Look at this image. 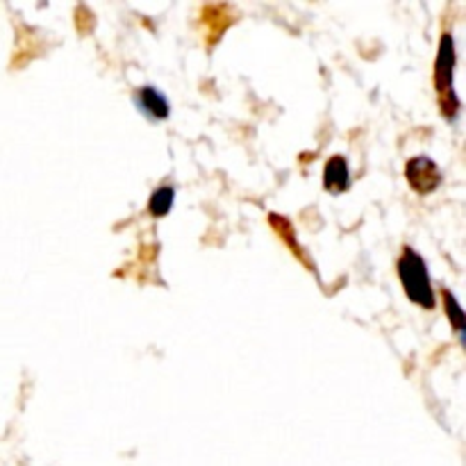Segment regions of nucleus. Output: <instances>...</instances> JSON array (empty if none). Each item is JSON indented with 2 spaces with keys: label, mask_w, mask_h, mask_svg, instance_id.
I'll use <instances>...</instances> for the list:
<instances>
[{
  "label": "nucleus",
  "mask_w": 466,
  "mask_h": 466,
  "mask_svg": "<svg viewBox=\"0 0 466 466\" xmlns=\"http://www.w3.org/2000/svg\"><path fill=\"white\" fill-rule=\"evenodd\" d=\"M396 268H399L400 285H403L408 299L412 303L421 305L423 309L435 308V291H432L431 276H428V267L421 255L410 248V246H405Z\"/></svg>",
  "instance_id": "1"
},
{
  "label": "nucleus",
  "mask_w": 466,
  "mask_h": 466,
  "mask_svg": "<svg viewBox=\"0 0 466 466\" xmlns=\"http://www.w3.org/2000/svg\"><path fill=\"white\" fill-rule=\"evenodd\" d=\"M135 103L153 121H162V118L168 116L167 98L155 86H141V89H137Z\"/></svg>",
  "instance_id": "4"
},
{
  "label": "nucleus",
  "mask_w": 466,
  "mask_h": 466,
  "mask_svg": "<svg viewBox=\"0 0 466 466\" xmlns=\"http://www.w3.org/2000/svg\"><path fill=\"white\" fill-rule=\"evenodd\" d=\"M405 176H408L412 189H417L419 194H431L440 187L441 173L437 168V164L432 162L431 157H414L408 162V168H405Z\"/></svg>",
  "instance_id": "3"
},
{
  "label": "nucleus",
  "mask_w": 466,
  "mask_h": 466,
  "mask_svg": "<svg viewBox=\"0 0 466 466\" xmlns=\"http://www.w3.org/2000/svg\"><path fill=\"white\" fill-rule=\"evenodd\" d=\"M441 296H444L446 312H449V314H451V319H453V326H455V330H458V332H462V330H464V314H462V309H460L458 300H455V296L451 294L449 289H444V291H441Z\"/></svg>",
  "instance_id": "7"
},
{
  "label": "nucleus",
  "mask_w": 466,
  "mask_h": 466,
  "mask_svg": "<svg viewBox=\"0 0 466 466\" xmlns=\"http://www.w3.org/2000/svg\"><path fill=\"white\" fill-rule=\"evenodd\" d=\"M173 208V189L171 187H159L157 191H153V196H150V203H148V209L153 217H167L168 212H171Z\"/></svg>",
  "instance_id": "6"
},
{
  "label": "nucleus",
  "mask_w": 466,
  "mask_h": 466,
  "mask_svg": "<svg viewBox=\"0 0 466 466\" xmlns=\"http://www.w3.org/2000/svg\"><path fill=\"white\" fill-rule=\"evenodd\" d=\"M453 39L451 35H444L440 46V59H437V68H435V85L437 91H440V105L444 116H455V112L460 109L458 98H455L453 91Z\"/></svg>",
  "instance_id": "2"
},
{
  "label": "nucleus",
  "mask_w": 466,
  "mask_h": 466,
  "mask_svg": "<svg viewBox=\"0 0 466 466\" xmlns=\"http://www.w3.org/2000/svg\"><path fill=\"white\" fill-rule=\"evenodd\" d=\"M323 187H326L330 194H344L350 187V173L346 157L335 155V157L328 159L326 171H323Z\"/></svg>",
  "instance_id": "5"
}]
</instances>
